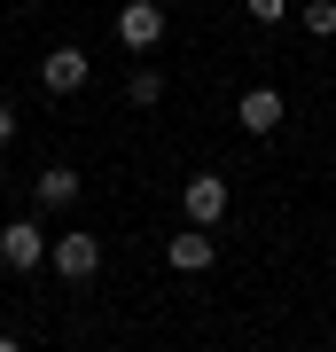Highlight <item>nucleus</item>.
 Returning a JSON list of instances; mask_svg holds the SVG:
<instances>
[{"instance_id":"1","label":"nucleus","mask_w":336,"mask_h":352,"mask_svg":"<svg viewBox=\"0 0 336 352\" xmlns=\"http://www.w3.org/2000/svg\"><path fill=\"white\" fill-rule=\"evenodd\" d=\"M47 266H55L63 282H87L94 266H102V243L87 235V227H71V235H55V251H47Z\"/></svg>"},{"instance_id":"2","label":"nucleus","mask_w":336,"mask_h":352,"mask_svg":"<svg viewBox=\"0 0 336 352\" xmlns=\"http://www.w3.org/2000/svg\"><path fill=\"white\" fill-rule=\"evenodd\" d=\"M117 39L133 55H149L157 39H164V8H157V0H125V8H117Z\"/></svg>"},{"instance_id":"3","label":"nucleus","mask_w":336,"mask_h":352,"mask_svg":"<svg viewBox=\"0 0 336 352\" xmlns=\"http://www.w3.org/2000/svg\"><path fill=\"white\" fill-rule=\"evenodd\" d=\"M47 251H55V243H47V235H39V227H32V219H8V227H0V258H8V266H16V274H32V266H39V258H47Z\"/></svg>"},{"instance_id":"4","label":"nucleus","mask_w":336,"mask_h":352,"mask_svg":"<svg viewBox=\"0 0 336 352\" xmlns=\"http://www.w3.org/2000/svg\"><path fill=\"white\" fill-rule=\"evenodd\" d=\"M180 204H188L196 227H219V219H227V180H219V173H196V180L180 188Z\"/></svg>"},{"instance_id":"5","label":"nucleus","mask_w":336,"mask_h":352,"mask_svg":"<svg viewBox=\"0 0 336 352\" xmlns=\"http://www.w3.org/2000/svg\"><path fill=\"white\" fill-rule=\"evenodd\" d=\"M39 78H47V94H78L87 87V47H47L39 55Z\"/></svg>"},{"instance_id":"6","label":"nucleus","mask_w":336,"mask_h":352,"mask_svg":"<svg viewBox=\"0 0 336 352\" xmlns=\"http://www.w3.org/2000/svg\"><path fill=\"white\" fill-rule=\"evenodd\" d=\"M235 118H243V133H274V126H282V94H274V87H250V94L235 102Z\"/></svg>"},{"instance_id":"7","label":"nucleus","mask_w":336,"mask_h":352,"mask_svg":"<svg viewBox=\"0 0 336 352\" xmlns=\"http://www.w3.org/2000/svg\"><path fill=\"white\" fill-rule=\"evenodd\" d=\"M164 258H172L180 274H203V266H212V227H188V235H172V243H164Z\"/></svg>"},{"instance_id":"8","label":"nucleus","mask_w":336,"mask_h":352,"mask_svg":"<svg viewBox=\"0 0 336 352\" xmlns=\"http://www.w3.org/2000/svg\"><path fill=\"white\" fill-rule=\"evenodd\" d=\"M32 196L47 204V212H63V204H78V173H71V164H47V173L32 180Z\"/></svg>"},{"instance_id":"9","label":"nucleus","mask_w":336,"mask_h":352,"mask_svg":"<svg viewBox=\"0 0 336 352\" xmlns=\"http://www.w3.org/2000/svg\"><path fill=\"white\" fill-rule=\"evenodd\" d=\"M125 94H133L141 110H157V102H164V78H157V71H133V78H125Z\"/></svg>"},{"instance_id":"10","label":"nucleus","mask_w":336,"mask_h":352,"mask_svg":"<svg viewBox=\"0 0 336 352\" xmlns=\"http://www.w3.org/2000/svg\"><path fill=\"white\" fill-rule=\"evenodd\" d=\"M305 32H321V39L336 32V0H305Z\"/></svg>"},{"instance_id":"11","label":"nucleus","mask_w":336,"mask_h":352,"mask_svg":"<svg viewBox=\"0 0 336 352\" xmlns=\"http://www.w3.org/2000/svg\"><path fill=\"white\" fill-rule=\"evenodd\" d=\"M243 8L258 16V24H282V16H289V0H243Z\"/></svg>"},{"instance_id":"12","label":"nucleus","mask_w":336,"mask_h":352,"mask_svg":"<svg viewBox=\"0 0 336 352\" xmlns=\"http://www.w3.org/2000/svg\"><path fill=\"white\" fill-rule=\"evenodd\" d=\"M8 141H16V110L0 102V149H8Z\"/></svg>"},{"instance_id":"13","label":"nucleus","mask_w":336,"mask_h":352,"mask_svg":"<svg viewBox=\"0 0 336 352\" xmlns=\"http://www.w3.org/2000/svg\"><path fill=\"white\" fill-rule=\"evenodd\" d=\"M0 352H24V344H16V337H0Z\"/></svg>"}]
</instances>
